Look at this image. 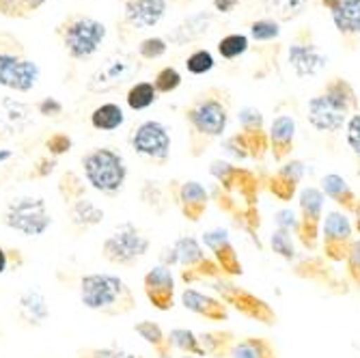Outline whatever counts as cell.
Here are the masks:
<instances>
[{
  "instance_id": "obj_18",
  "label": "cell",
  "mask_w": 360,
  "mask_h": 358,
  "mask_svg": "<svg viewBox=\"0 0 360 358\" xmlns=\"http://www.w3.org/2000/svg\"><path fill=\"white\" fill-rule=\"evenodd\" d=\"M238 132L242 134L248 155L252 162H264L270 153V141H268V125L266 117L257 106H244L238 113Z\"/></svg>"
},
{
  "instance_id": "obj_28",
  "label": "cell",
  "mask_w": 360,
  "mask_h": 358,
  "mask_svg": "<svg viewBox=\"0 0 360 358\" xmlns=\"http://www.w3.org/2000/svg\"><path fill=\"white\" fill-rule=\"evenodd\" d=\"M319 190L323 192L326 199H330L337 210L345 212V214H354L356 203H358V194L352 190L349 181L339 175V173H326L319 177Z\"/></svg>"
},
{
  "instance_id": "obj_10",
  "label": "cell",
  "mask_w": 360,
  "mask_h": 358,
  "mask_svg": "<svg viewBox=\"0 0 360 358\" xmlns=\"http://www.w3.org/2000/svg\"><path fill=\"white\" fill-rule=\"evenodd\" d=\"M354 222L352 216L341 210H330L323 214L319 248L321 257L328 264H345L347 252L354 244Z\"/></svg>"
},
{
  "instance_id": "obj_34",
  "label": "cell",
  "mask_w": 360,
  "mask_h": 358,
  "mask_svg": "<svg viewBox=\"0 0 360 358\" xmlns=\"http://www.w3.org/2000/svg\"><path fill=\"white\" fill-rule=\"evenodd\" d=\"M309 5H311V0H266L264 9L268 18L276 20L278 24H285V22H293L296 18H300Z\"/></svg>"
},
{
  "instance_id": "obj_25",
  "label": "cell",
  "mask_w": 360,
  "mask_h": 358,
  "mask_svg": "<svg viewBox=\"0 0 360 358\" xmlns=\"http://www.w3.org/2000/svg\"><path fill=\"white\" fill-rule=\"evenodd\" d=\"M218 24V13L214 11H199V13H192L186 20H181L171 32L167 41L175 44V46H188L194 41H201L207 35H212V30Z\"/></svg>"
},
{
  "instance_id": "obj_19",
  "label": "cell",
  "mask_w": 360,
  "mask_h": 358,
  "mask_svg": "<svg viewBox=\"0 0 360 358\" xmlns=\"http://www.w3.org/2000/svg\"><path fill=\"white\" fill-rule=\"evenodd\" d=\"M307 175V165L300 158H289L266 179V188L272 197L281 203H291L298 197L302 179Z\"/></svg>"
},
{
  "instance_id": "obj_32",
  "label": "cell",
  "mask_w": 360,
  "mask_h": 358,
  "mask_svg": "<svg viewBox=\"0 0 360 358\" xmlns=\"http://www.w3.org/2000/svg\"><path fill=\"white\" fill-rule=\"evenodd\" d=\"M136 335H141V339H145L153 352L158 354V358H173V345L169 343V335L162 331L160 324L151 321V319H143L134 326Z\"/></svg>"
},
{
  "instance_id": "obj_14",
  "label": "cell",
  "mask_w": 360,
  "mask_h": 358,
  "mask_svg": "<svg viewBox=\"0 0 360 358\" xmlns=\"http://www.w3.org/2000/svg\"><path fill=\"white\" fill-rule=\"evenodd\" d=\"M298 216H300V234L298 242L307 252H315L319 248L321 222H323V205L326 197L319 186H304L298 192Z\"/></svg>"
},
{
  "instance_id": "obj_60",
  "label": "cell",
  "mask_w": 360,
  "mask_h": 358,
  "mask_svg": "<svg viewBox=\"0 0 360 358\" xmlns=\"http://www.w3.org/2000/svg\"><path fill=\"white\" fill-rule=\"evenodd\" d=\"M11 158V151H7V149H0V162H5V160H9Z\"/></svg>"
},
{
  "instance_id": "obj_30",
  "label": "cell",
  "mask_w": 360,
  "mask_h": 358,
  "mask_svg": "<svg viewBox=\"0 0 360 358\" xmlns=\"http://www.w3.org/2000/svg\"><path fill=\"white\" fill-rule=\"evenodd\" d=\"M201 347L210 358H231V350L238 341L231 331H205L199 335Z\"/></svg>"
},
{
  "instance_id": "obj_43",
  "label": "cell",
  "mask_w": 360,
  "mask_h": 358,
  "mask_svg": "<svg viewBox=\"0 0 360 358\" xmlns=\"http://www.w3.org/2000/svg\"><path fill=\"white\" fill-rule=\"evenodd\" d=\"M184 78L179 74L177 68H173V65H167V68L158 70L155 78H153V87L158 91V95H169V93H175L179 87H181Z\"/></svg>"
},
{
  "instance_id": "obj_29",
  "label": "cell",
  "mask_w": 360,
  "mask_h": 358,
  "mask_svg": "<svg viewBox=\"0 0 360 358\" xmlns=\"http://www.w3.org/2000/svg\"><path fill=\"white\" fill-rule=\"evenodd\" d=\"M30 108L9 95H0V134L13 136L22 134L30 125Z\"/></svg>"
},
{
  "instance_id": "obj_49",
  "label": "cell",
  "mask_w": 360,
  "mask_h": 358,
  "mask_svg": "<svg viewBox=\"0 0 360 358\" xmlns=\"http://www.w3.org/2000/svg\"><path fill=\"white\" fill-rule=\"evenodd\" d=\"M343 132H345V143H347L349 151L360 162V110L349 117V121L345 123Z\"/></svg>"
},
{
  "instance_id": "obj_9",
  "label": "cell",
  "mask_w": 360,
  "mask_h": 358,
  "mask_svg": "<svg viewBox=\"0 0 360 358\" xmlns=\"http://www.w3.org/2000/svg\"><path fill=\"white\" fill-rule=\"evenodd\" d=\"M287 63L298 78H313L321 74L326 65H328V56L319 50L311 24H302L300 28L293 30L287 44Z\"/></svg>"
},
{
  "instance_id": "obj_17",
  "label": "cell",
  "mask_w": 360,
  "mask_h": 358,
  "mask_svg": "<svg viewBox=\"0 0 360 358\" xmlns=\"http://www.w3.org/2000/svg\"><path fill=\"white\" fill-rule=\"evenodd\" d=\"M319 5L330 13L343 48L356 52L360 46V0H319Z\"/></svg>"
},
{
  "instance_id": "obj_38",
  "label": "cell",
  "mask_w": 360,
  "mask_h": 358,
  "mask_svg": "<svg viewBox=\"0 0 360 358\" xmlns=\"http://www.w3.org/2000/svg\"><path fill=\"white\" fill-rule=\"evenodd\" d=\"M248 37L257 44H274L281 37V24L268 15L246 22Z\"/></svg>"
},
{
  "instance_id": "obj_21",
  "label": "cell",
  "mask_w": 360,
  "mask_h": 358,
  "mask_svg": "<svg viewBox=\"0 0 360 358\" xmlns=\"http://www.w3.org/2000/svg\"><path fill=\"white\" fill-rule=\"evenodd\" d=\"M171 197L188 222H199L210 207V190L196 179L171 181Z\"/></svg>"
},
{
  "instance_id": "obj_55",
  "label": "cell",
  "mask_w": 360,
  "mask_h": 358,
  "mask_svg": "<svg viewBox=\"0 0 360 358\" xmlns=\"http://www.w3.org/2000/svg\"><path fill=\"white\" fill-rule=\"evenodd\" d=\"M242 0H212V7L218 15H229L240 7Z\"/></svg>"
},
{
  "instance_id": "obj_58",
  "label": "cell",
  "mask_w": 360,
  "mask_h": 358,
  "mask_svg": "<svg viewBox=\"0 0 360 358\" xmlns=\"http://www.w3.org/2000/svg\"><path fill=\"white\" fill-rule=\"evenodd\" d=\"M7 266H9V252L3 246H0V274L7 270Z\"/></svg>"
},
{
  "instance_id": "obj_36",
  "label": "cell",
  "mask_w": 360,
  "mask_h": 358,
  "mask_svg": "<svg viewBox=\"0 0 360 358\" xmlns=\"http://www.w3.org/2000/svg\"><path fill=\"white\" fill-rule=\"evenodd\" d=\"M70 216H72V222L80 229H89V226H95L104 220V210L97 207L95 201L91 199H80L76 203L70 205Z\"/></svg>"
},
{
  "instance_id": "obj_7",
  "label": "cell",
  "mask_w": 360,
  "mask_h": 358,
  "mask_svg": "<svg viewBox=\"0 0 360 358\" xmlns=\"http://www.w3.org/2000/svg\"><path fill=\"white\" fill-rule=\"evenodd\" d=\"M173 248L177 252V266L179 270V279L186 287L201 283V281H218V279H226L220 270V266L216 264V259L212 255L205 252V246L201 244V240H196L194 236H181L173 242Z\"/></svg>"
},
{
  "instance_id": "obj_39",
  "label": "cell",
  "mask_w": 360,
  "mask_h": 358,
  "mask_svg": "<svg viewBox=\"0 0 360 358\" xmlns=\"http://www.w3.org/2000/svg\"><path fill=\"white\" fill-rule=\"evenodd\" d=\"M268 244H270V250L281 257L283 262L287 264H296L298 262V248H296V238H293L289 231H283V229H274L268 238Z\"/></svg>"
},
{
  "instance_id": "obj_46",
  "label": "cell",
  "mask_w": 360,
  "mask_h": 358,
  "mask_svg": "<svg viewBox=\"0 0 360 358\" xmlns=\"http://www.w3.org/2000/svg\"><path fill=\"white\" fill-rule=\"evenodd\" d=\"M167 50H169L167 37H145L139 44V56L143 60H158L167 54Z\"/></svg>"
},
{
  "instance_id": "obj_33",
  "label": "cell",
  "mask_w": 360,
  "mask_h": 358,
  "mask_svg": "<svg viewBox=\"0 0 360 358\" xmlns=\"http://www.w3.org/2000/svg\"><path fill=\"white\" fill-rule=\"evenodd\" d=\"M48 302L44 298L41 291H26L20 296V315L24 321H28L30 326H41L48 319Z\"/></svg>"
},
{
  "instance_id": "obj_57",
  "label": "cell",
  "mask_w": 360,
  "mask_h": 358,
  "mask_svg": "<svg viewBox=\"0 0 360 358\" xmlns=\"http://www.w3.org/2000/svg\"><path fill=\"white\" fill-rule=\"evenodd\" d=\"M352 222H354V231L360 236V197H358L356 210H354V214H352Z\"/></svg>"
},
{
  "instance_id": "obj_4",
  "label": "cell",
  "mask_w": 360,
  "mask_h": 358,
  "mask_svg": "<svg viewBox=\"0 0 360 358\" xmlns=\"http://www.w3.org/2000/svg\"><path fill=\"white\" fill-rule=\"evenodd\" d=\"M54 35L74 60H84L100 50L106 39V24L84 13H72L54 28Z\"/></svg>"
},
{
  "instance_id": "obj_27",
  "label": "cell",
  "mask_w": 360,
  "mask_h": 358,
  "mask_svg": "<svg viewBox=\"0 0 360 358\" xmlns=\"http://www.w3.org/2000/svg\"><path fill=\"white\" fill-rule=\"evenodd\" d=\"M293 274L296 276H300V279H304V281H311V283H317V285H321V287H326V289H335V287H339V291H347V287H345V283H341L339 279H337V274H335V270L330 268V264L326 262V259L319 255V257H313V255H309V257H298V262L293 264ZM337 291V289H335Z\"/></svg>"
},
{
  "instance_id": "obj_12",
  "label": "cell",
  "mask_w": 360,
  "mask_h": 358,
  "mask_svg": "<svg viewBox=\"0 0 360 358\" xmlns=\"http://www.w3.org/2000/svg\"><path fill=\"white\" fill-rule=\"evenodd\" d=\"M5 222L9 229L22 234L26 238H39L50 229L52 216H50L44 199L20 197L9 203V207L5 212Z\"/></svg>"
},
{
  "instance_id": "obj_5",
  "label": "cell",
  "mask_w": 360,
  "mask_h": 358,
  "mask_svg": "<svg viewBox=\"0 0 360 358\" xmlns=\"http://www.w3.org/2000/svg\"><path fill=\"white\" fill-rule=\"evenodd\" d=\"M82 169L86 184L102 194H119L127 181L125 160L110 147H97L82 155Z\"/></svg>"
},
{
  "instance_id": "obj_22",
  "label": "cell",
  "mask_w": 360,
  "mask_h": 358,
  "mask_svg": "<svg viewBox=\"0 0 360 358\" xmlns=\"http://www.w3.org/2000/svg\"><path fill=\"white\" fill-rule=\"evenodd\" d=\"M143 289L145 296L149 300V305L155 311H171L175 307V276L171 272V268L167 266H153L151 270H147V274L143 276Z\"/></svg>"
},
{
  "instance_id": "obj_59",
  "label": "cell",
  "mask_w": 360,
  "mask_h": 358,
  "mask_svg": "<svg viewBox=\"0 0 360 358\" xmlns=\"http://www.w3.org/2000/svg\"><path fill=\"white\" fill-rule=\"evenodd\" d=\"M46 3H48V0H26V5H28V9H30L32 13L39 11Z\"/></svg>"
},
{
  "instance_id": "obj_53",
  "label": "cell",
  "mask_w": 360,
  "mask_h": 358,
  "mask_svg": "<svg viewBox=\"0 0 360 358\" xmlns=\"http://www.w3.org/2000/svg\"><path fill=\"white\" fill-rule=\"evenodd\" d=\"M37 110L44 117H58V115H63V104L56 100V97H44V100L37 104Z\"/></svg>"
},
{
  "instance_id": "obj_37",
  "label": "cell",
  "mask_w": 360,
  "mask_h": 358,
  "mask_svg": "<svg viewBox=\"0 0 360 358\" xmlns=\"http://www.w3.org/2000/svg\"><path fill=\"white\" fill-rule=\"evenodd\" d=\"M125 102L132 110H147L151 108L155 102H158V91L153 87V82H147V80H141V82H134L129 87L127 95H125Z\"/></svg>"
},
{
  "instance_id": "obj_56",
  "label": "cell",
  "mask_w": 360,
  "mask_h": 358,
  "mask_svg": "<svg viewBox=\"0 0 360 358\" xmlns=\"http://www.w3.org/2000/svg\"><path fill=\"white\" fill-rule=\"evenodd\" d=\"M160 266H167V268L177 266V252H175L173 246H167L165 250L160 252Z\"/></svg>"
},
{
  "instance_id": "obj_6",
  "label": "cell",
  "mask_w": 360,
  "mask_h": 358,
  "mask_svg": "<svg viewBox=\"0 0 360 358\" xmlns=\"http://www.w3.org/2000/svg\"><path fill=\"white\" fill-rule=\"evenodd\" d=\"M210 287L214 291V296H218L229 309L238 311L242 317L257 321V324H264V326H274V324L278 321V315L268 300L252 294L250 289L233 283V279L212 281Z\"/></svg>"
},
{
  "instance_id": "obj_47",
  "label": "cell",
  "mask_w": 360,
  "mask_h": 358,
  "mask_svg": "<svg viewBox=\"0 0 360 358\" xmlns=\"http://www.w3.org/2000/svg\"><path fill=\"white\" fill-rule=\"evenodd\" d=\"M220 147H222V151H224L226 155H231L236 162L250 160V155H248V147H246V143H244V139H242V134L238 132V129H236L233 134L224 136V139H222V143H220Z\"/></svg>"
},
{
  "instance_id": "obj_61",
  "label": "cell",
  "mask_w": 360,
  "mask_h": 358,
  "mask_svg": "<svg viewBox=\"0 0 360 358\" xmlns=\"http://www.w3.org/2000/svg\"><path fill=\"white\" fill-rule=\"evenodd\" d=\"M175 5L177 7H188V5H192V0H175Z\"/></svg>"
},
{
  "instance_id": "obj_51",
  "label": "cell",
  "mask_w": 360,
  "mask_h": 358,
  "mask_svg": "<svg viewBox=\"0 0 360 358\" xmlns=\"http://www.w3.org/2000/svg\"><path fill=\"white\" fill-rule=\"evenodd\" d=\"M80 358H145L143 354L125 352L117 347H89L80 352Z\"/></svg>"
},
{
  "instance_id": "obj_45",
  "label": "cell",
  "mask_w": 360,
  "mask_h": 358,
  "mask_svg": "<svg viewBox=\"0 0 360 358\" xmlns=\"http://www.w3.org/2000/svg\"><path fill=\"white\" fill-rule=\"evenodd\" d=\"M274 226L276 229H283V231H289L293 238H298L300 234V216H298V210L293 207H281L278 212H274Z\"/></svg>"
},
{
  "instance_id": "obj_44",
  "label": "cell",
  "mask_w": 360,
  "mask_h": 358,
  "mask_svg": "<svg viewBox=\"0 0 360 358\" xmlns=\"http://www.w3.org/2000/svg\"><path fill=\"white\" fill-rule=\"evenodd\" d=\"M58 190H60V194H63V199H65V201H70V203H76V201L84 199V184H82V179H80L76 173H72V171H68V173H65V175L60 177Z\"/></svg>"
},
{
  "instance_id": "obj_24",
  "label": "cell",
  "mask_w": 360,
  "mask_h": 358,
  "mask_svg": "<svg viewBox=\"0 0 360 358\" xmlns=\"http://www.w3.org/2000/svg\"><path fill=\"white\" fill-rule=\"evenodd\" d=\"M169 0H123V22L134 30H149L167 15Z\"/></svg>"
},
{
  "instance_id": "obj_52",
  "label": "cell",
  "mask_w": 360,
  "mask_h": 358,
  "mask_svg": "<svg viewBox=\"0 0 360 358\" xmlns=\"http://www.w3.org/2000/svg\"><path fill=\"white\" fill-rule=\"evenodd\" d=\"M72 147H74V143H72L70 134H65V132H54V134L46 141V149H48L50 155H54V158H58V155H63V153H70Z\"/></svg>"
},
{
  "instance_id": "obj_11",
  "label": "cell",
  "mask_w": 360,
  "mask_h": 358,
  "mask_svg": "<svg viewBox=\"0 0 360 358\" xmlns=\"http://www.w3.org/2000/svg\"><path fill=\"white\" fill-rule=\"evenodd\" d=\"M149 248H151V240L139 229L136 224L125 222L115 234H110L104 240L102 257L115 266L129 268L136 262H141V259L149 252Z\"/></svg>"
},
{
  "instance_id": "obj_48",
  "label": "cell",
  "mask_w": 360,
  "mask_h": 358,
  "mask_svg": "<svg viewBox=\"0 0 360 358\" xmlns=\"http://www.w3.org/2000/svg\"><path fill=\"white\" fill-rule=\"evenodd\" d=\"M345 276L347 281L360 289V238L354 240L349 252H347V259H345Z\"/></svg>"
},
{
  "instance_id": "obj_15",
  "label": "cell",
  "mask_w": 360,
  "mask_h": 358,
  "mask_svg": "<svg viewBox=\"0 0 360 358\" xmlns=\"http://www.w3.org/2000/svg\"><path fill=\"white\" fill-rule=\"evenodd\" d=\"M171 145H173V141H171L169 127L162 121H155V119L143 121L132 134V149L158 167L169 162Z\"/></svg>"
},
{
  "instance_id": "obj_3",
  "label": "cell",
  "mask_w": 360,
  "mask_h": 358,
  "mask_svg": "<svg viewBox=\"0 0 360 358\" xmlns=\"http://www.w3.org/2000/svg\"><path fill=\"white\" fill-rule=\"evenodd\" d=\"M80 300L86 309L104 313L110 317L127 315L136 309V296L129 285L117 276L106 272L84 274L80 281Z\"/></svg>"
},
{
  "instance_id": "obj_20",
  "label": "cell",
  "mask_w": 360,
  "mask_h": 358,
  "mask_svg": "<svg viewBox=\"0 0 360 358\" xmlns=\"http://www.w3.org/2000/svg\"><path fill=\"white\" fill-rule=\"evenodd\" d=\"M201 244L212 252V257L216 259V264L220 266V270L226 279H238L244 274L242 259H240V255L231 242V236H229L226 229H222V226L207 229L201 236Z\"/></svg>"
},
{
  "instance_id": "obj_1",
  "label": "cell",
  "mask_w": 360,
  "mask_h": 358,
  "mask_svg": "<svg viewBox=\"0 0 360 358\" xmlns=\"http://www.w3.org/2000/svg\"><path fill=\"white\" fill-rule=\"evenodd\" d=\"M233 110L231 91L224 87H207L196 93L184 108L188 125V151L192 158H201L218 141L226 136L229 119Z\"/></svg>"
},
{
  "instance_id": "obj_23",
  "label": "cell",
  "mask_w": 360,
  "mask_h": 358,
  "mask_svg": "<svg viewBox=\"0 0 360 358\" xmlns=\"http://www.w3.org/2000/svg\"><path fill=\"white\" fill-rule=\"evenodd\" d=\"M296 134H298V121L291 113L276 115L268 125V141H270V155L276 165H283L291 158L296 149Z\"/></svg>"
},
{
  "instance_id": "obj_16",
  "label": "cell",
  "mask_w": 360,
  "mask_h": 358,
  "mask_svg": "<svg viewBox=\"0 0 360 358\" xmlns=\"http://www.w3.org/2000/svg\"><path fill=\"white\" fill-rule=\"evenodd\" d=\"M39 65L24 56L22 50H0V87L15 93H28L37 87Z\"/></svg>"
},
{
  "instance_id": "obj_13",
  "label": "cell",
  "mask_w": 360,
  "mask_h": 358,
  "mask_svg": "<svg viewBox=\"0 0 360 358\" xmlns=\"http://www.w3.org/2000/svg\"><path fill=\"white\" fill-rule=\"evenodd\" d=\"M139 70H141V60L134 54L112 52L110 56L102 60L100 68L89 76L86 89L91 93H110L132 80L139 74Z\"/></svg>"
},
{
  "instance_id": "obj_35",
  "label": "cell",
  "mask_w": 360,
  "mask_h": 358,
  "mask_svg": "<svg viewBox=\"0 0 360 358\" xmlns=\"http://www.w3.org/2000/svg\"><path fill=\"white\" fill-rule=\"evenodd\" d=\"M123 123H125V113L115 102H106L91 113V125L95 129H100V132H115Z\"/></svg>"
},
{
  "instance_id": "obj_26",
  "label": "cell",
  "mask_w": 360,
  "mask_h": 358,
  "mask_svg": "<svg viewBox=\"0 0 360 358\" xmlns=\"http://www.w3.org/2000/svg\"><path fill=\"white\" fill-rule=\"evenodd\" d=\"M181 307L194 315H199L207 321H226L229 319V309L218 296L214 294H205V291H199L194 287H184V291L179 294Z\"/></svg>"
},
{
  "instance_id": "obj_31",
  "label": "cell",
  "mask_w": 360,
  "mask_h": 358,
  "mask_svg": "<svg viewBox=\"0 0 360 358\" xmlns=\"http://www.w3.org/2000/svg\"><path fill=\"white\" fill-rule=\"evenodd\" d=\"M231 358H278V352L268 337H242L236 341Z\"/></svg>"
},
{
  "instance_id": "obj_8",
  "label": "cell",
  "mask_w": 360,
  "mask_h": 358,
  "mask_svg": "<svg viewBox=\"0 0 360 358\" xmlns=\"http://www.w3.org/2000/svg\"><path fill=\"white\" fill-rule=\"evenodd\" d=\"M210 175L216 179V184L240 199L246 207H259V192H261V179L255 171L246 167H238L229 160H212Z\"/></svg>"
},
{
  "instance_id": "obj_62",
  "label": "cell",
  "mask_w": 360,
  "mask_h": 358,
  "mask_svg": "<svg viewBox=\"0 0 360 358\" xmlns=\"http://www.w3.org/2000/svg\"><path fill=\"white\" fill-rule=\"evenodd\" d=\"M181 358H199V356H192V354H184Z\"/></svg>"
},
{
  "instance_id": "obj_42",
  "label": "cell",
  "mask_w": 360,
  "mask_h": 358,
  "mask_svg": "<svg viewBox=\"0 0 360 358\" xmlns=\"http://www.w3.org/2000/svg\"><path fill=\"white\" fill-rule=\"evenodd\" d=\"M216 68V58L207 48H196L186 56V70L192 76H205Z\"/></svg>"
},
{
  "instance_id": "obj_2",
  "label": "cell",
  "mask_w": 360,
  "mask_h": 358,
  "mask_svg": "<svg viewBox=\"0 0 360 358\" xmlns=\"http://www.w3.org/2000/svg\"><path fill=\"white\" fill-rule=\"evenodd\" d=\"M358 110L360 102L352 82L343 76H330L313 97H309L307 121L315 132L337 136Z\"/></svg>"
},
{
  "instance_id": "obj_50",
  "label": "cell",
  "mask_w": 360,
  "mask_h": 358,
  "mask_svg": "<svg viewBox=\"0 0 360 358\" xmlns=\"http://www.w3.org/2000/svg\"><path fill=\"white\" fill-rule=\"evenodd\" d=\"M0 15L7 20H28L32 11L28 9L26 0H0Z\"/></svg>"
},
{
  "instance_id": "obj_41",
  "label": "cell",
  "mask_w": 360,
  "mask_h": 358,
  "mask_svg": "<svg viewBox=\"0 0 360 358\" xmlns=\"http://www.w3.org/2000/svg\"><path fill=\"white\" fill-rule=\"evenodd\" d=\"M169 343L173 345V350H179L181 354H192V356H205L199 335L190 328H173L169 333Z\"/></svg>"
},
{
  "instance_id": "obj_40",
  "label": "cell",
  "mask_w": 360,
  "mask_h": 358,
  "mask_svg": "<svg viewBox=\"0 0 360 358\" xmlns=\"http://www.w3.org/2000/svg\"><path fill=\"white\" fill-rule=\"evenodd\" d=\"M248 48H250V37L244 35V32H229V35H224L216 46L218 54L224 60H236V58L244 56L248 52Z\"/></svg>"
},
{
  "instance_id": "obj_54",
  "label": "cell",
  "mask_w": 360,
  "mask_h": 358,
  "mask_svg": "<svg viewBox=\"0 0 360 358\" xmlns=\"http://www.w3.org/2000/svg\"><path fill=\"white\" fill-rule=\"evenodd\" d=\"M54 167H56V160H50V158H39L37 160V165H35V169H32V177H48L52 171H54Z\"/></svg>"
}]
</instances>
